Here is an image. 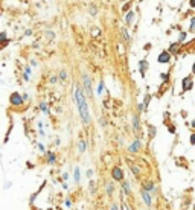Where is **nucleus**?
<instances>
[{"instance_id": "nucleus-1", "label": "nucleus", "mask_w": 195, "mask_h": 210, "mask_svg": "<svg viewBox=\"0 0 195 210\" xmlns=\"http://www.w3.org/2000/svg\"><path fill=\"white\" fill-rule=\"evenodd\" d=\"M73 98H75V104H76V108H78L79 117H81V122L84 123L85 128H89L92 125V114H90V110H89V102H87V96L84 93L82 85H79V84L75 85Z\"/></svg>"}, {"instance_id": "nucleus-2", "label": "nucleus", "mask_w": 195, "mask_h": 210, "mask_svg": "<svg viewBox=\"0 0 195 210\" xmlns=\"http://www.w3.org/2000/svg\"><path fill=\"white\" fill-rule=\"evenodd\" d=\"M110 177L114 183H122L125 180V172L124 169L120 167L119 165H114L111 169H110Z\"/></svg>"}, {"instance_id": "nucleus-3", "label": "nucleus", "mask_w": 195, "mask_h": 210, "mask_svg": "<svg viewBox=\"0 0 195 210\" xmlns=\"http://www.w3.org/2000/svg\"><path fill=\"white\" fill-rule=\"evenodd\" d=\"M131 125H133V133L136 137H140L142 134V123H140V113H133L131 116Z\"/></svg>"}, {"instance_id": "nucleus-4", "label": "nucleus", "mask_w": 195, "mask_h": 210, "mask_svg": "<svg viewBox=\"0 0 195 210\" xmlns=\"http://www.w3.org/2000/svg\"><path fill=\"white\" fill-rule=\"evenodd\" d=\"M142 149H143L142 139H140V137H134V140L128 145V148H127V152H128V154H139Z\"/></svg>"}, {"instance_id": "nucleus-5", "label": "nucleus", "mask_w": 195, "mask_h": 210, "mask_svg": "<svg viewBox=\"0 0 195 210\" xmlns=\"http://www.w3.org/2000/svg\"><path fill=\"white\" fill-rule=\"evenodd\" d=\"M139 195H140V198H142V202H143V204H145L148 209H152V206H154L152 195H151L150 192H146L142 186L139 187Z\"/></svg>"}, {"instance_id": "nucleus-6", "label": "nucleus", "mask_w": 195, "mask_h": 210, "mask_svg": "<svg viewBox=\"0 0 195 210\" xmlns=\"http://www.w3.org/2000/svg\"><path fill=\"white\" fill-rule=\"evenodd\" d=\"M9 104L11 107H15V108H20L24 105V99H23V94H20L18 91H12L9 94Z\"/></svg>"}, {"instance_id": "nucleus-7", "label": "nucleus", "mask_w": 195, "mask_h": 210, "mask_svg": "<svg viewBox=\"0 0 195 210\" xmlns=\"http://www.w3.org/2000/svg\"><path fill=\"white\" fill-rule=\"evenodd\" d=\"M82 89H84V93L87 98H93V89H92V78L87 75V73H84L82 75Z\"/></svg>"}, {"instance_id": "nucleus-8", "label": "nucleus", "mask_w": 195, "mask_h": 210, "mask_svg": "<svg viewBox=\"0 0 195 210\" xmlns=\"http://www.w3.org/2000/svg\"><path fill=\"white\" fill-rule=\"evenodd\" d=\"M140 186H142L146 192H150L152 196L159 193V186L156 184V181H152V180H145V181H142Z\"/></svg>"}, {"instance_id": "nucleus-9", "label": "nucleus", "mask_w": 195, "mask_h": 210, "mask_svg": "<svg viewBox=\"0 0 195 210\" xmlns=\"http://www.w3.org/2000/svg\"><path fill=\"white\" fill-rule=\"evenodd\" d=\"M194 89V75H187L181 79V93H187Z\"/></svg>"}, {"instance_id": "nucleus-10", "label": "nucleus", "mask_w": 195, "mask_h": 210, "mask_svg": "<svg viewBox=\"0 0 195 210\" xmlns=\"http://www.w3.org/2000/svg\"><path fill=\"white\" fill-rule=\"evenodd\" d=\"M104 192H105V195L108 196V198H113L114 192H116V184H114L113 180H108V181L104 183Z\"/></svg>"}, {"instance_id": "nucleus-11", "label": "nucleus", "mask_w": 195, "mask_h": 210, "mask_svg": "<svg viewBox=\"0 0 195 210\" xmlns=\"http://www.w3.org/2000/svg\"><path fill=\"white\" fill-rule=\"evenodd\" d=\"M44 161H46V165H49V166L57 165L58 157H57L55 151H46V154H44Z\"/></svg>"}, {"instance_id": "nucleus-12", "label": "nucleus", "mask_w": 195, "mask_h": 210, "mask_svg": "<svg viewBox=\"0 0 195 210\" xmlns=\"http://www.w3.org/2000/svg\"><path fill=\"white\" fill-rule=\"evenodd\" d=\"M120 192L124 193V196H125V198H131L133 189H131V184H130V181L124 180L122 183H120Z\"/></svg>"}, {"instance_id": "nucleus-13", "label": "nucleus", "mask_w": 195, "mask_h": 210, "mask_svg": "<svg viewBox=\"0 0 195 210\" xmlns=\"http://www.w3.org/2000/svg\"><path fill=\"white\" fill-rule=\"evenodd\" d=\"M127 165L130 166L131 172L134 174V177L139 178L140 174H142V169H140V163H136V161H131V160H127Z\"/></svg>"}, {"instance_id": "nucleus-14", "label": "nucleus", "mask_w": 195, "mask_h": 210, "mask_svg": "<svg viewBox=\"0 0 195 210\" xmlns=\"http://www.w3.org/2000/svg\"><path fill=\"white\" fill-rule=\"evenodd\" d=\"M171 53H169V50H162L159 53V57H157V63L159 64H168L171 61Z\"/></svg>"}, {"instance_id": "nucleus-15", "label": "nucleus", "mask_w": 195, "mask_h": 210, "mask_svg": "<svg viewBox=\"0 0 195 210\" xmlns=\"http://www.w3.org/2000/svg\"><path fill=\"white\" fill-rule=\"evenodd\" d=\"M148 69H150V64H148V59L143 58V59H140L139 61V72H140V76L145 78L146 76V72Z\"/></svg>"}, {"instance_id": "nucleus-16", "label": "nucleus", "mask_w": 195, "mask_h": 210, "mask_svg": "<svg viewBox=\"0 0 195 210\" xmlns=\"http://www.w3.org/2000/svg\"><path fill=\"white\" fill-rule=\"evenodd\" d=\"M11 40L8 38V33H6V31H2L0 32V49H3V47H6L9 44Z\"/></svg>"}, {"instance_id": "nucleus-17", "label": "nucleus", "mask_w": 195, "mask_h": 210, "mask_svg": "<svg viewBox=\"0 0 195 210\" xmlns=\"http://www.w3.org/2000/svg\"><path fill=\"white\" fill-rule=\"evenodd\" d=\"M180 49H181V43H178V41H175V43H172L171 46H169V53L171 55H178L180 53Z\"/></svg>"}, {"instance_id": "nucleus-18", "label": "nucleus", "mask_w": 195, "mask_h": 210, "mask_svg": "<svg viewBox=\"0 0 195 210\" xmlns=\"http://www.w3.org/2000/svg\"><path fill=\"white\" fill-rule=\"evenodd\" d=\"M76 149H78L79 154H84V152L87 151V142H85L84 139H79V140H78V143H76Z\"/></svg>"}, {"instance_id": "nucleus-19", "label": "nucleus", "mask_w": 195, "mask_h": 210, "mask_svg": "<svg viewBox=\"0 0 195 210\" xmlns=\"http://www.w3.org/2000/svg\"><path fill=\"white\" fill-rule=\"evenodd\" d=\"M81 169H79V166H75V169H73V180H75V184H79L81 183Z\"/></svg>"}, {"instance_id": "nucleus-20", "label": "nucleus", "mask_w": 195, "mask_h": 210, "mask_svg": "<svg viewBox=\"0 0 195 210\" xmlns=\"http://www.w3.org/2000/svg\"><path fill=\"white\" fill-rule=\"evenodd\" d=\"M44 186H46V181L43 183V184H41V186H40V189H38V190H37V192H34V193H32V195L29 196V204H31V206L34 204V202H35V200H37V196L40 195V192H41V190H43V187H44Z\"/></svg>"}, {"instance_id": "nucleus-21", "label": "nucleus", "mask_w": 195, "mask_h": 210, "mask_svg": "<svg viewBox=\"0 0 195 210\" xmlns=\"http://www.w3.org/2000/svg\"><path fill=\"white\" fill-rule=\"evenodd\" d=\"M156 135H157V128L154 125H148V137H150V140L156 139Z\"/></svg>"}, {"instance_id": "nucleus-22", "label": "nucleus", "mask_w": 195, "mask_h": 210, "mask_svg": "<svg viewBox=\"0 0 195 210\" xmlns=\"http://www.w3.org/2000/svg\"><path fill=\"white\" fill-rule=\"evenodd\" d=\"M89 192L92 196H96V193H98V186L93 180H90V183H89Z\"/></svg>"}, {"instance_id": "nucleus-23", "label": "nucleus", "mask_w": 195, "mask_h": 210, "mask_svg": "<svg viewBox=\"0 0 195 210\" xmlns=\"http://www.w3.org/2000/svg\"><path fill=\"white\" fill-rule=\"evenodd\" d=\"M160 81H162L163 84H169V81H171V72H162V73H160Z\"/></svg>"}, {"instance_id": "nucleus-24", "label": "nucleus", "mask_w": 195, "mask_h": 210, "mask_svg": "<svg viewBox=\"0 0 195 210\" xmlns=\"http://www.w3.org/2000/svg\"><path fill=\"white\" fill-rule=\"evenodd\" d=\"M133 22H134V12L130 9V11L125 14V23H127V26H131Z\"/></svg>"}, {"instance_id": "nucleus-25", "label": "nucleus", "mask_w": 195, "mask_h": 210, "mask_svg": "<svg viewBox=\"0 0 195 210\" xmlns=\"http://www.w3.org/2000/svg\"><path fill=\"white\" fill-rule=\"evenodd\" d=\"M120 31H122V35H124V41L127 44H131V35H130V32L127 28H120Z\"/></svg>"}, {"instance_id": "nucleus-26", "label": "nucleus", "mask_w": 195, "mask_h": 210, "mask_svg": "<svg viewBox=\"0 0 195 210\" xmlns=\"http://www.w3.org/2000/svg\"><path fill=\"white\" fill-rule=\"evenodd\" d=\"M31 73H32L31 66H26V67H24V73H23V79L26 81V82H29V81H31V78H29Z\"/></svg>"}, {"instance_id": "nucleus-27", "label": "nucleus", "mask_w": 195, "mask_h": 210, "mask_svg": "<svg viewBox=\"0 0 195 210\" xmlns=\"http://www.w3.org/2000/svg\"><path fill=\"white\" fill-rule=\"evenodd\" d=\"M58 78H59V81H63V82L69 79V73H67V70H66V69H61V70H59Z\"/></svg>"}, {"instance_id": "nucleus-28", "label": "nucleus", "mask_w": 195, "mask_h": 210, "mask_svg": "<svg viewBox=\"0 0 195 210\" xmlns=\"http://www.w3.org/2000/svg\"><path fill=\"white\" fill-rule=\"evenodd\" d=\"M40 110H41L44 114H49L50 111H49V105H48V102H46V100H41V102H40Z\"/></svg>"}, {"instance_id": "nucleus-29", "label": "nucleus", "mask_w": 195, "mask_h": 210, "mask_svg": "<svg viewBox=\"0 0 195 210\" xmlns=\"http://www.w3.org/2000/svg\"><path fill=\"white\" fill-rule=\"evenodd\" d=\"M89 12H90V15H92V17H96V14H98V6H96V3H90V6H89Z\"/></svg>"}, {"instance_id": "nucleus-30", "label": "nucleus", "mask_w": 195, "mask_h": 210, "mask_svg": "<svg viewBox=\"0 0 195 210\" xmlns=\"http://www.w3.org/2000/svg\"><path fill=\"white\" fill-rule=\"evenodd\" d=\"M186 38H187V32H185V31H180V33H178V38H177V41L183 44Z\"/></svg>"}, {"instance_id": "nucleus-31", "label": "nucleus", "mask_w": 195, "mask_h": 210, "mask_svg": "<svg viewBox=\"0 0 195 210\" xmlns=\"http://www.w3.org/2000/svg\"><path fill=\"white\" fill-rule=\"evenodd\" d=\"M168 126V133L169 134H177V126L174 125V123H169V125H166Z\"/></svg>"}, {"instance_id": "nucleus-32", "label": "nucleus", "mask_w": 195, "mask_h": 210, "mask_svg": "<svg viewBox=\"0 0 195 210\" xmlns=\"http://www.w3.org/2000/svg\"><path fill=\"white\" fill-rule=\"evenodd\" d=\"M142 102L145 104V108H148V105H150V102H151V94H150V93L145 94V99L142 100Z\"/></svg>"}, {"instance_id": "nucleus-33", "label": "nucleus", "mask_w": 195, "mask_h": 210, "mask_svg": "<svg viewBox=\"0 0 195 210\" xmlns=\"http://www.w3.org/2000/svg\"><path fill=\"white\" fill-rule=\"evenodd\" d=\"M163 122H165L166 125H169V123H171V113H169V111H166V113H165V116H163Z\"/></svg>"}, {"instance_id": "nucleus-34", "label": "nucleus", "mask_w": 195, "mask_h": 210, "mask_svg": "<svg viewBox=\"0 0 195 210\" xmlns=\"http://www.w3.org/2000/svg\"><path fill=\"white\" fill-rule=\"evenodd\" d=\"M99 123H101V126H102V128H105V126H108V120H107V117H105V116H101V119H99Z\"/></svg>"}, {"instance_id": "nucleus-35", "label": "nucleus", "mask_w": 195, "mask_h": 210, "mask_svg": "<svg viewBox=\"0 0 195 210\" xmlns=\"http://www.w3.org/2000/svg\"><path fill=\"white\" fill-rule=\"evenodd\" d=\"M189 32H195V15L191 18V23H189Z\"/></svg>"}, {"instance_id": "nucleus-36", "label": "nucleus", "mask_w": 195, "mask_h": 210, "mask_svg": "<svg viewBox=\"0 0 195 210\" xmlns=\"http://www.w3.org/2000/svg\"><path fill=\"white\" fill-rule=\"evenodd\" d=\"M110 210H120V204L116 201H113L111 202V206H110Z\"/></svg>"}, {"instance_id": "nucleus-37", "label": "nucleus", "mask_w": 195, "mask_h": 210, "mask_svg": "<svg viewBox=\"0 0 195 210\" xmlns=\"http://www.w3.org/2000/svg\"><path fill=\"white\" fill-rule=\"evenodd\" d=\"M189 145H191V146H195V131L191 133V135H189Z\"/></svg>"}, {"instance_id": "nucleus-38", "label": "nucleus", "mask_w": 195, "mask_h": 210, "mask_svg": "<svg viewBox=\"0 0 195 210\" xmlns=\"http://www.w3.org/2000/svg\"><path fill=\"white\" fill-rule=\"evenodd\" d=\"M37 148H38V151L41 154H46V146L43 143H37Z\"/></svg>"}, {"instance_id": "nucleus-39", "label": "nucleus", "mask_w": 195, "mask_h": 210, "mask_svg": "<svg viewBox=\"0 0 195 210\" xmlns=\"http://www.w3.org/2000/svg\"><path fill=\"white\" fill-rule=\"evenodd\" d=\"M93 174H95V171H93V169H87V171H85V177L92 180V177H93Z\"/></svg>"}, {"instance_id": "nucleus-40", "label": "nucleus", "mask_w": 195, "mask_h": 210, "mask_svg": "<svg viewBox=\"0 0 195 210\" xmlns=\"http://www.w3.org/2000/svg\"><path fill=\"white\" fill-rule=\"evenodd\" d=\"M59 81V78H58V75H53V76H50V79H49V82L50 84H57Z\"/></svg>"}, {"instance_id": "nucleus-41", "label": "nucleus", "mask_w": 195, "mask_h": 210, "mask_svg": "<svg viewBox=\"0 0 195 210\" xmlns=\"http://www.w3.org/2000/svg\"><path fill=\"white\" fill-rule=\"evenodd\" d=\"M98 94H101V93H102L104 91V81H101V82H99V85H98Z\"/></svg>"}, {"instance_id": "nucleus-42", "label": "nucleus", "mask_w": 195, "mask_h": 210, "mask_svg": "<svg viewBox=\"0 0 195 210\" xmlns=\"http://www.w3.org/2000/svg\"><path fill=\"white\" fill-rule=\"evenodd\" d=\"M64 206H66L67 209H70V207H72V198H66V200H64Z\"/></svg>"}, {"instance_id": "nucleus-43", "label": "nucleus", "mask_w": 195, "mask_h": 210, "mask_svg": "<svg viewBox=\"0 0 195 210\" xmlns=\"http://www.w3.org/2000/svg\"><path fill=\"white\" fill-rule=\"evenodd\" d=\"M143 110H145V104H143V102H139V104H137V111L142 113Z\"/></svg>"}, {"instance_id": "nucleus-44", "label": "nucleus", "mask_w": 195, "mask_h": 210, "mask_svg": "<svg viewBox=\"0 0 195 210\" xmlns=\"http://www.w3.org/2000/svg\"><path fill=\"white\" fill-rule=\"evenodd\" d=\"M46 35H48L50 40H53V38H55V33H53V32H50V31H48V32H46Z\"/></svg>"}, {"instance_id": "nucleus-45", "label": "nucleus", "mask_w": 195, "mask_h": 210, "mask_svg": "<svg viewBox=\"0 0 195 210\" xmlns=\"http://www.w3.org/2000/svg\"><path fill=\"white\" fill-rule=\"evenodd\" d=\"M61 180H63V181H67V180H69V174L64 172V174H63V177H61Z\"/></svg>"}, {"instance_id": "nucleus-46", "label": "nucleus", "mask_w": 195, "mask_h": 210, "mask_svg": "<svg viewBox=\"0 0 195 210\" xmlns=\"http://www.w3.org/2000/svg\"><path fill=\"white\" fill-rule=\"evenodd\" d=\"M11 186H12V181H6L5 183V189H11Z\"/></svg>"}, {"instance_id": "nucleus-47", "label": "nucleus", "mask_w": 195, "mask_h": 210, "mask_svg": "<svg viewBox=\"0 0 195 210\" xmlns=\"http://www.w3.org/2000/svg\"><path fill=\"white\" fill-rule=\"evenodd\" d=\"M189 8L195 9V0H189Z\"/></svg>"}, {"instance_id": "nucleus-48", "label": "nucleus", "mask_w": 195, "mask_h": 210, "mask_svg": "<svg viewBox=\"0 0 195 210\" xmlns=\"http://www.w3.org/2000/svg\"><path fill=\"white\" fill-rule=\"evenodd\" d=\"M189 126H191V128H192V130L195 131V119H192V120H191V123H189Z\"/></svg>"}, {"instance_id": "nucleus-49", "label": "nucleus", "mask_w": 195, "mask_h": 210, "mask_svg": "<svg viewBox=\"0 0 195 210\" xmlns=\"http://www.w3.org/2000/svg\"><path fill=\"white\" fill-rule=\"evenodd\" d=\"M23 99H24V102H28V100H29V94L24 93V94H23Z\"/></svg>"}, {"instance_id": "nucleus-50", "label": "nucleus", "mask_w": 195, "mask_h": 210, "mask_svg": "<svg viewBox=\"0 0 195 210\" xmlns=\"http://www.w3.org/2000/svg\"><path fill=\"white\" fill-rule=\"evenodd\" d=\"M55 145L58 146V145H61V140H59V137H57V140H55Z\"/></svg>"}, {"instance_id": "nucleus-51", "label": "nucleus", "mask_w": 195, "mask_h": 210, "mask_svg": "<svg viewBox=\"0 0 195 210\" xmlns=\"http://www.w3.org/2000/svg\"><path fill=\"white\" fill-rule=\"evenodd\" d=\"M26 167H28V169L31 167V169H32V167H34V165H31V161H28V163H26Z\"/></svg>"}, {"instance_id": "nucleus-52", "label": "nucleus", "mask_w": 195, "mask_h": 210, "mask_svg": "<svg viewBox=\"0 0 195 210\" xmlns=\"http://www.w3.org/2000/svg\"><path fill=\"white\" fill-rule=\"evenodd\" d=\"M24 35H32V31H29V29H28V31L24 32Z\"/></svg>"}, {"instance_id": "nucleus-53", "label": "nucleus", "mask_w": 195, "mask_h": 210, "mask_svg": "<svg viewBox=\"0 0 195 210\" xmlns=\"http://www.w3.org/2000/svg\"><path fill=\"white\" fill-rule=\"evenodd\" d=\"M192 75H195V63L192 64Z\"/></svg>"}]
</instances>
